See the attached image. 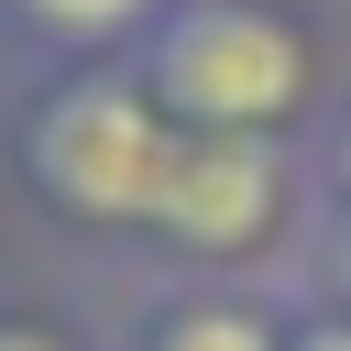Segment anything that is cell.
I'll list each match as a JSON object with an SVG mask.
<instances>
[{
	"instance_id": "cell-1",
	"label": "cell",
	"mask_w": 351,
	"mask_h": 351,
	"mask_svg": "<svg viewBox=\"0 0 351 351\" xmlns=\"http://www.w3.org/2000/svg\"><path fill=\"white\" fill-rule=\"evenodd\" d=\"M186 132L176 110L143 88L132 55H88V66H22L11 110H0V165L22 186L33 219L77 230V241H143L165 208Z\"/></svg>"
},
{
	"instance_id": "cell-2",
	"label": "cell",
	"mask_w": 351,
	"mask_h": 351,
	"mask_svg": "<svg viewBox=\"0 0 351 351\" xmlns=\"http://www.w3.org/2000/svg\"><path fill=\"white\" fill-rule=\"evenodd\" d=\"M132 66L176 110V132L318 143V121L340 110V55L318 0H165Z\"/></svg>"
},
{
	"instance_id": "cell-3",
	"label": "cell",
	"mask_w": 351,
	"mask_h": 351,
	"mask_svg": "<svg viewBox=\"0 0 351 351\" xmlns=\"http://www.w3.org/2000/svg\"><path fill=\"white\" fill-rule=\"evenodd\" d=\"M143 252L165 274L274 285L285 263H307V143H274V132H186Z\"/></svg>"
},
{
	"instance_id": "cell-4",
	"label": "cell",
	"mask_w": 351,
	"mask_h": 351,
	"mask_svg": "<svg viewBox=\"0 0 351 351\" xmlns=\"http://www.w3.org/2000/svg\"><path fill=\"white\" fill-rule=\"evenodd\" d=\"M296 296L285 285H219V274H165L132 318L121 351H285Z\"/></svg>"
},
{
	"instance_id": "cell-5",
	"label": "cell",
	"mask_w": 351,
	"mask_h": 351,
	"mask_svg": "<svg viewBox=\"0 0 351 351\" xmlns=\"http://www.w3.org/2000/svg\"><path fill=\"white\" fill-rule=\"evenodd\" d=\"M154 11L165 0H0V44L11 66H88V55H132Z\"/></svg>"
},
{
	"instance_id": "cell-6",
	"label": "cell",
	"mask_w": 351,
	"mask_h": 351,
	"mask_svg": "<svg viewBox=\"0 0 351 351\" xmlns=\"http://www.w3.org/2000/svg\"><path fill=\"white\" fill-rule=\"evenodd\" d=\"M307 296L351 307V88L307 143Z\"/></svg>"
},
{
	"instance_id": "cell-7",
	"label": "cell",
	"mask_w": 351,
	"mask_h": 351,
	"mask_svg": "<svg viewBox=\"0 0 351 351\" xmlns=\"http://www.w3.org/2000/svg\"><path fill=\"white\" fill-rule=\"evenodd\" d=\"M0 351H88L66 318H44V307H0Z\"/></svg>"
},
{
	"instance_id": "cell-8",
	"label": "cell",
	"mask_w": 351,
	"mask_h": 351,
	"mask_svg": "<svg viewBox=\"0 0 351 351\" xmlns=\"http://www.w3.org/2000/svg\"><path fill=\"white\" fill-rule=\"evenodd\" d=\"M285 351H351V307L307 296V307H296V329H285Z\"/></svg>"
}]
</instances>
